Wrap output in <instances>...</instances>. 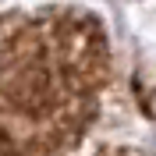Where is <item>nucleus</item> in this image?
<instances>
[{"mask_svg": "<svg viewBox=\"0 0 156 156\" xmlns=\"http://www.w3.org/2000/svg\"><path fill=\"white\" fill-rule=\"evenodd\" d=\"M114 82L107 25L78 4L0 14V153H71Z\"/></svg>", "mask_w": 156, "mask_h": 156, "instance_id": "1", "label": "nucleus"}]
</instances>
